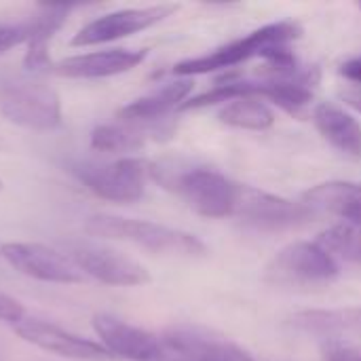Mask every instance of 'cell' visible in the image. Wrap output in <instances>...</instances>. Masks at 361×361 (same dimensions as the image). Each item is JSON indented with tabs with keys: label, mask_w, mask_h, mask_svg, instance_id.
Here are the masks:
<instances>
[{
	"label": "cell",
	"mask_w": 361,
	"mask_h": 361,
	"mask_svg": "<svg viewBox=\"0 0 361 361\" xmlns=\"http://www.w3.org/2000/svg\"><path fill=\"white\" fill-rule=\"evenodd\" d=\"M150 178L169 190H176L199 216L226 218L235 216L243 186L235 184L226 176L205 167L173 169L169 165L150 163Z\"/></svg>",
	"instance_id": "obj_1"
},
{
	"label": "cell",
	"mask_w": 361,
	"mask_h": 361,
	"mask_svg": "<svg viewBox=\"0 0 361 361\" xmlns=\"http://www.w3.org/2000/svg\"><path fill=\"white\" fill-rule=\"evenodd\" d=\"M85 231L99 239L133 243L137 247H144L154 254H165V256L199 258V256H205L207 252L205 243L186 231H178V228L148 222V220L123 218L114 214L89 216L85 222Z\"/></svg>",
	"instance_id": "obj_2"
},
{
	"label": "cell",
	"mask_w": 361,
	"mask_h": 361,
	"mask_svg": "<svg viewBox=\"0 0 361 361\" xmlns=\"http://www.w3.org/2000/svg\"><path fill=\"white\" fill-rule=\"evenodd\" d=\"M0 114L32 131H53L63 118L59 93L51 85L13 74H0Z\"/></svg>",
	"instance_id": "obj_3"
},
{
	"label": "cell",
	"mask_w": 361,
	"mask_h": 361,
	"mask_svg": "<svg viewBox=\"0 0 361 361\" xmlns=\"http://www.w3.org/2000/svg\"><path fill=\"white\" fill-rule=\"evenodd\" d=\"M300 36V25L292 21H279V23H269L245 38L233 40L207 55L201 57H190L173 66V74L182 78H190L197 74H207L216 70H226L233 66H239L252 57H267L277 47H288L292 40Z\"/></svg>",
	"instance_id": "obj_4"
},
{
	"label": "cell",
	"mask_w": 361,
	"mask_h": 361,
	"mask_svg": "<svg viewBox=\"0 0 361 361\" xmlns=\"http://www.w3.org/2000/svg\"><path fill=\"white\" fill-rule=\"evenodd\" d=\"M76 180L95 197L112 203H135L144 197L150 163L140 157L114 161H76L70 165Z\"/></svg>",
	"instance_id": "obj_5"
},
{
	"label": "cell",
	"mask_w": 361,
	"mask_h": 361,
	"mask_svg": "<svg viewBox=\"0 0 361 361\" xmlns=\"http://www.w3.org/2000/svg\"><path fill=\"white\" fill-rule=\"evenodd\" d=\"M0 256L6 260L23 277L57 283V286H74L87 281L85 273L76 267V262L44 243H27V241H6L0 245Z\"/></svg>",
	"instance_id": "obj_6"
},
{
	"label": "cell",
	"mask_w": 361,
	"mask_h": 361,
	"mask_svg": "<svg viewBox=\"0 0 361 361\" xmlns=\"http://www.w3.org/2000/svg\"><path fill=\"white\" fill-rule=\"evenodd\" d=\"M66 247H68L66 254L76 262V267L85 273V277H91L104 286L135 288L152 281L144 264L106 245L91 243V241H72Z\"/></svg>",
	"instance_id": "obj_7"
},
{
	"label": "cell",
	"mask_w": 361,
	"mask_h": 361,
	"mask_svg": "<svg viewBox=\"0 0 361 361\" xmlns=\"http://www.w3.org/2000/svg\"><path fill=\"white\" fill-rule=\"evenodd\" d=\"M176 4H152V6H135V8H118L112 13H104L82 25L70 40V47H95L108 44L131 34L144 32L161 21H165L171 13H176Z\"/></svg>",
	"instance_id": "obj_8"
},
{
	"label": "cell",
	"mask_w": 361,
	"mask_h": 361,
	"mask_svg": "<svg viewBox=\"0 0 361 361\" xmlns=\"http://www.w3.org/2000/svg\"><path fill=\"white\" fill-rule=\"evenodd\" d=\"M15 334L47 351L53 355H59L63 360L70 361H110L114 360L99 343L89 341L85 336H78L57 324L44 322V319H36V317H23L17 324H13Z\"/></svg>",
	"instance_id": "obj_9"
},
{
	"label": "cell",
	"mask_w": 361,
	"mask_h": 361,
	"mask_svg": "<svg viewBox=\"0 0 361 361\" xmlns=\"http://www.w3.org/2000/svg\"><path fill=\"white\" fill-rule=\"evenodd\" d=\"M235 216H239L245 224L258 231H286L313 222L317 212L305 201L294 203L283 197L243 186V195Z\"/></svg>",
	"instance_id": "obj_10"
},
{
	"label": "cell",
	"mask_w": 361,
	"mask_h": 361,
	"mask_svg": "<svg viewBox=\"0 0 361 361\" xmlns=\"http://www.w3.org/2000/svg\"><path fill=\"white\" fill-rule=\"evenodd\" d=\"M91 326L99 338V345L112 357L129 361H163L167 355L159 336L116 315L95 313Z\"/></svg>",
	"instance_id": "obj_11"
},
{
	"label": "cell",
	"mask_w": 361,
	"mask_h": 361,
	"mask_svg": "<svg viewBox=\"0 0 361 361\" xmlns=\"http://www.w3.org/2000/svg\"><path fill=\"white\" fill-rule=\"evenodd\" d=\"M338 262L319 243L296 241L283 247L269 267V277L279 283H319L338 277Z\"/></svg>",
	"instance_id": "obj_12"
},
{
	"label": "cell",
	"mask_w": 361,
	"mask_h": 361,
	"mask_svg": "<svg viewBox=\"0 0 361 361\" xmlns=\"http://www.w3.org/2000/svg\"><path fill=\"white\" fill-rule=\"evenodd\" d=\"M165 353L182 361H254L235 343L199 326H173L161 336Z\"/></svg>",
	"instance_id": "obj_13"
},
{
	"label": "cell",
	"mask_w": 361,
	"mask_h": 361,
	"mask_svg": "<svg viewBox=\"0 0 361 361\" xmlns=\"http://www.w3.org/2000/svg\"><path fill=\"white\" fill-rule=\"evenodd\" d=\"M148 57L146 49H106L91 51L80 55H70L53 63L51 72L61 78H108L116 74H125L137 68Z\"/></svg>",
	"instance_id": "obj_14"
},
{
	"label": "cell",
	"mask_w": 361,
	"mask_h": 361,
	"mask_svg": "<svg viewBox=\"0 0 361 361\" xmlns=\"http://www.w3.org/2000/svg\"><path fill=\"white\" fill-rule=\"evenodd\" d=\"M190 91H192L190 78H178V80L165 82L163 87L123 106L118 110V118H123L125 123H135V125L159 121L165 114H169L173 108H182Z\"/></svg>",
	"instance_id": "obj_15"
},
{
	"label": "cell",
	"mask_w": 361,
	"mask_h": 361,
	"mask_svg": "<svg viewBox=\"0 0 361 361\" xmlns=\"http://www.w3.org/2000/svg\"><path fill=\"white\" fill-rule=\"evenodd\" d=\"M305 203L315 212H328L345 220V224L361 226V184L357 182H324L305 192Z\"/></svg>",
	"instance_id": "obj_16"
},
{
	"label": "cell",
	"mask_w": 361,
	"mask_h": 361,
	"mask_svg": "<svg viewBox=\"0 0 361 361\" xmlns=\"http://www.w3.org/2000/svg\"><path fill=\"white\" fill-rule=\"evenodd\" d=\"M70 6H42L32 19V36L25 42L27 51L23 55V68L30 74H49L53 63L49 57V42L55 32L66 23Z\"/></svg>",
	"instance_id": "obj_17"
},
{
	"label": "cell",
	"mask_w": 361,
	"mask_h": 361,
	"mask_svg": "<svg viewBox=\"0 0 361 361\" xmlns=\"http://www.w3.org/2000/svg\"><path fill=\"white\" fill-rule=\"evenodd\" d=\"M319 133L338 150L361 157V125L341 106L324 102L313 112Z\"/></svg>",
	"instance_id": "obj_18"
},
{
	"label": "cell",
	"mask_w": 361,
	"mask_h": 361,
	"mask_svg": "<svg viewBox=\"0 0 361 361\" xmlns=\"http://www.w3.org/2000/svg\"><path fill=\"white\" fill-rule=\"evenodd\" d=\"M292 326L311 334L324 336H343L353 334L361 336V309H317V311H302L292 317Z\"/></svg>",
	"instance_id": "obj_19"
},
{
	"label": "cell",
	"mask_w": 361,
	"mask_h": 361,
	"mask_svg": "<svg viewBox=\"0 0 361 361\" xmlns=\"http://www.w3.org/2000/svg\"><path fill=\"white\" fill-rule=\"evenodd\" d=\"M148 131L135 127L133 123H102L93 127L89 135V146L95 152H137L146 146Z\"/></svg>",
	"instance_id": "obj_20"
},
{
	"label": "cell",
	"mask_w": 361,
	"mask_h": 361,
	"mask_svg": "<svg viewBox=\"0 0 361 361\" xmlns=\"http://www.w3.org/2000/svg\"><path fill=\"white\" fill-rule=\"evenodd\" d=\"M220 121L228 127L237 129H250V131H267L275 125V114L273 110L256 99V97H243L228 102L220 110Z\"/></svg>",
	"instance_id": "obj_21"
},
{
	"label": "cell",
	"mask_w": 361,
	"mask_h": 361,
	"mask_svg": "<svg viewBox=\"0 0 361 361\" xmlns=\"http://www.w3.org/2000/svg\"><path fill=\"white\" fill-rule=\"evenodd\" d=\"M317 243L332 256H338L347 262L361 264V226L336 224V226L324 231L319 235Z\"/></svg>",
	"instance_id": "obj_22"
},
{
	"label": "cell",
	"mask_w": 361,
	"mask_h": 361,
	"mask_svg": "<svg viewBox=\"0 0 361 361\" xmlns=\"http://www.w3.org/2000/svg\"><path fill=\"white\" fill-rule=\"evenodd\" d=\"M32 36V19L25 21H0V55L25 44Z\"/></svg>",
	"instance_id": "obj_23"
},
{
	"label": "cell",
	"mask_w": 361,
	"mask_h": 361,
	"mask_svg": "<svg viewBox=\"0 0 361 361\" xmlns=\"http://www.w3.org/2000/svg\"><path fill=\"white\" fill-rule=\"evenodd\" d=\"M324 360L326 361H361V347L351 343H328L324 347Z\"/></svg>",
	"instance_id": "obj_24"
},
{
	"label": "cell",
	"mask_w": 361,
	"mask_h": 361,
	"mask_svg": "<svg viewBox=\"0 0 361 361\" xmlns=\"http://www.w3.org/2000/svg\"><path fill=\"white\" fill-rule=\"evenodd\" d=\"M23 317H25L23 307L15 298H11V296L0 292V322H6V324L13 326V324H17Z\"/></svg>",
	"instance_id": "obj_25"
},
{
	"label": "cell",
	"mask_w": 361,
	"mask_h": 361,
	"mask_svg": "<svg viewBox=\"0 0 361 361\" xmlns=\"http://www.w3.org/2000/svg\"><path fill=\"white\" fill-rule=\"evenodd\" d=\"M341 74H343L347 80H351V82H355V85H361V57H353V59L345 61V63L341 66Z\"/></svg>",
	"instance_id": "obj_26"
},
{
	"label": "cell",
	"mask_w": 361,
	"mask_h": 361,
	"mask_svg": "<svg viewBox=\"0 0 361 361\" xmlns=\"http://www.w3.org/2000/svg\"><path fill=\"white\" fill-rule=\"evenodd\" d=\"M341 99L351 106L353 110L361 112V87H351V89H343L341 91Z\"/></svg>",
	"instance_id": "obj_27"
},
{
	"label": "cell",
	"mask_w": 361,
	"mask_h": 361,
	"mask_svg": "<svg viewBox=\"0 0 361 361\" xmlns=\"http://www.w3.org/2000/svg\"><path fill=\"white\" fill-rule=\"evenodd\" d=\"M2 148H6V144H4V140L0 137V150H2Z\"/></svg>",
	"instance_id": "obj_28"
},
{
	"label": "cell",
	"mask_w": 361,
	"mask_h": 361,
	"mask_svg": "<svg viewBox=\"0 0 361 361\" xmlns=\"http://www.w3.org/2000/svg\"><path fill=\"white\" fill-rule=\"evenodd\" d=\"M2 188H4V184H2V180H0V190H2Z\"/></svg>",
	"instance_id": "obj_29"
},
{
	"label": "cell",
	"mask_w": 361,
	"mask_h": 361,
	"mask_svg": "<svg viewBox=\"0 0 361 361\" xmlns=\"http://www.w3.org/2000/svg\"><path fill=\"white\" fill-rule=\"evenodd\" d=\"M163 361H182V360H163Z\"/></svg>",
	"instance_id": "obj_30"
}]
</instances>
